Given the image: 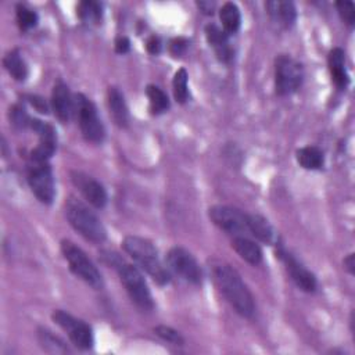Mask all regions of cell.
Instances as JSON below:
<instances>
[{
  "instance_id": "cell-31",
  "label": "cell",
  "mask_w": 355,
  "mask_h": 355,
  "mask_svg": "<svg viewBox=\"0 0 355 355\" xmlns=\"http://www.w3.org/2000/svg\"><path fill=\"white\" fill-rule=\"evenodd\" d=\"M10 119L18 128H29V123H31L32 118L26 114L24 107L17 104L12 108H10Z\"/></svg>"
},
{
  "instance_id": "cell-12",
  "label": "cell",
  "mask_w": 355,
  "mask_h": 355,
  "mask_svg": "<svg viewBox=\"0 0 355 355\" xmlns=\"http://www.w3.org/2000/svg\"><path fill=\"white\" fill-rule=\"evenodd\" d=\"M71 180L85 200L94 208H103L107 204L108 196L104 186L90 175L80 171H72Z\"/></svg>"
},
{
  "instance_id": "cell-36",
  "label": "cell",
  "mask_w": 355,
  "mask_h": 355,
  "mask_svg": "<svg viewBox=\"0 0 355 355\" xmlns=\"http://www.w3.org/2000/svg\"><path fill=\"white\" fill-rule=\"evenodd\" d=\"M29 103H31L39 112H43V114H47V112H49V107H47L46 101H44L42 97L29 96Z\"/></svg>"
},
{
  "instance_id": "cell-5",
  "label": "cell",
  "mask_w": 355,
  "mask_h": 355,
  "mask_svg": "<svg viewBox=\"0 0 355 355\" xmlns=\"http://www.w3.org/2000/svg\"><path fill=\"white\" fill-rule=\"evenodd\" d=\"M73 112L83 137L90 143H101L105 137V128L97 114L94 103L85 94L78 93L73 97Z\"/></svg>"
},
{
  "instance_id": "cell-17",
  "label": "cell",
  "mask_w": 355,
  "mask_h": 355,
  "mask_svg": "<svg viewBox=\"0 0 355 355\" xmlns=\"http://www.w3.org/2000/svg\"><path fill=\"white\" fill-rule=\"evenodd\" d=\"M107 104H108L110 115L115 122V125L119 128H126L129 123V110H128L125 97L118 87L115 86L108 87Z\"/></svg>"
},
{
  "instance_id": "cell-35",
  "label": "cell",
  "mask_w": 355,
  "mask_h": 355,
  "mask_svg": "<svg viewBox=\"0 0 355 355\" xmlns=\"http://www.w3.org/2000/svg\"><path fill=\"white\" fill-rule=\"evenodd\" d=\"M130 49V42L128 37L125 36H119L116 40H115V51L119 53V54H125L128 53Z\"/></svg>"
},
{
  "instance_id": "cell-37",
  "label": "cell",
  "mask_w": 355,
  "mask_h": 355,
  "mask_svg": "<svg viewBox=\"0 0 355 355\" xmlns=\"http://www.w3.org/2000/svg\"><path fill=\"white\" fill-rule=\"evenodd\" d=\"M197 6H198V8H200L204 14H212L214 10H215V3H214V1L201 0V1H197Z\"/></svg>"
},
{
  "instance_id": "cell-25",
  "label": "cell",
  "mask_w": 355,
  "mask_h": 355,
  "mask_svg": "<svg viewBox=\"0 0 355 355\" xmlns=\"http://www.w3.org/2000/svg\"><path fill=\"white\" fill-rule=\"evenodd\" d=\"M76 14L82 22L89 25H97L103 17L101 4L93 0L80 1L76 7Z\"/></svg>"
},
{
  "instance_id": "cell-11",
  "label": "cell",
  "mask_w": 355,
  "mask_h": 355,
  "mask_svg": "<svg viewBox=\"0 0 355 355\" xmlns=\"http://www.w3.org/2000/svg\"><path fill=\"white\" fill-rule=\"evenodd\" d=\"M208 215L211 220L222 230L229 234L239 236L248 232L247 214L237 208L227 205H214L209 208Z\"/></svg>"
},
{
  "instance_id": "cell-14",
  "label": "cell",
  "mask_w": 355,
  "mask_h": 355,
  "mask_svg": "<svg viewBox=\"0 0 355 355\" xmlns=\"http://www.w3.org/2000/svg\"><path fill=\"white\" fill-rule=\"evenodd\" d=\"M29 128L37 133L39 136V143L31 153L32 159H39V161H49L50 157L54 154L55 147H57V136L55 130L51 125L39 121V119H31Z\"/></svg>"
},
{
  "instance_id": "cell-20",
  "label": "cell",
  "mask_w": 355,
  "mask_h": 355,
  "mask_svg": "<svg viewBox=\"0 0 355 355\" xmlns=\"http://www.w3.org/2000/svg\"><path fill=\"white\" fill-rule=\"evenodd\" d=\"M232 247L240 255V258H243L245 262H248L254 266L259 265L262 262V250H261V247L255 241L250 240L248 237H245L243 234L233 236Z\"/></svg>"
},
{
  "instance_id": "cell-21",
  "label": "cell",
  "mask_w": 355,
  "mask_h": 355,
  "mask_svg": "<svg viewBox=\"0 0 355 355\" xmlns=\"http://www.w3.org/2000/svg\"><path fill=\"white\" fill-rule=\"evenodd\" d=\"M248 219V232L252 233L258 240L266 243V244H273L276 241V234L272 227V225L268 222L261 215L257 214H247Z\"/></svg>"
},
{
  "instance_id": "cell-38",
  "label": "cell",
  "mask_w": 355,
  "mask_h": 355,
  "mask_svg": "<svg viewBox=\"0 0 355 355\" xmlns=\"http://www.w3.org/2000/svg\"><path fill=\"white\" fill-rule=\"evenodd\" d=\"M344 268L347 269V272L349 275L355 273V258H354V254H349L348 257L344 258Z\"/></svg>"
},
{
  "instance_id": "cell-8",
  "label": "cell",
  "mask_w": 355,
  "mask_h": 355,
  "mask_svg": "<svg viewBox=\"0 0 355 355\" xmlns=\"http://www.w3.org/2000/svg\"><path fill=\"white\" fill-rule=\"evenodd\" d=\"M28 183L32 193L43 204H51L54 200V178L49 161L29 158L28 162Z\"/></svg>"
},
{
  "instance_id": "cell-22",
  "label": "cell",
  "mask_w": 355,
  "mask_h": 355,
  "mask_svg": "<svg viewBox=\"0 0 355 355\" xmlns=\"http://www.w3.org/2000/svg\"><path fill=\"white\" fill-rule=\"evenodd\" d=\"M297 162L305 169H320L324 164L323 151L316 146H306L297 151Z\"/></svg>"
},
{
  "instance_id": "cell-18",
  "label": "cell",
  "mask_w": 355,
  "mask_h": 355,
  "mask_svg": "<svg viewBox=\"0 0 355 355\" xmlns=\"http://www.w3.org/2000/svg\"><path fill=\"white\" fill-rule=\"evenodd\" d=\"M265 7L272 21L279 26L290 28L295 22L297 11L291 1L272 0V1H266Z\"/></svg>"
},
{
  "instance_id": "cell-30",
  "label": "cell",
  "mask_w": 355,
  "mask_h": 355,
  "mask_svg": "<svg viewBox=\"0 0 355 355\" xmlns=\"http://www.w3.org/2000/svg\"><path fill=\"white\" fill-rule=\"evenodd\" d=\"M154 333H155L159 338H162L164 341L171 343V344H173V345H183V344H184L183 336H182L178 330H175V329H172V327H169V326L158 324V326L154 327Z\"/></svg>"
},
{
  "instance_id": "cell-10",
  "label": "cell",
  "mask_w": 355,
  "mask_h": 355,
  "mask_svg": "<svg viewBox=\"0 0 355 355\" xmlns=\"http://www.w3.org/2000/svg\"><path fill=\"white\" fill-rule=\"evenodd\" d=\"M51 318H53L54 323L58 324L68 334L69 340L72 341V344L76 348L90 349L93 347V343H94L93 330L86 322L72 316L71 313H68L62 309L54 311Z\"/></svg>"
},
{
  "instance_id": "cell-32",
  "label": "cell",
  "mask_w": 355,
  "mask_h": 355,
  "mask_svg": "<svg viewBox=\"0 0 355 355\" xmlns=\"http://www.w3.org/2000/svg\"><path fill=\"white\" fill-rule=\"evenodd\" d=\"M336 7H337V11H338L341 19L347 25L352 26L355 24V7H354V3L352 1H337Z\"/></svg>"
},
{
  "instance_id": "cell-19",
  "label": "cell",
  "mask_w": 355,
  "mask_h": 355,
  "mask_svg": "<svg viewBox=\"0 0 355 355\" xmlns=\"http://www.w3.org/2000/svg\"><path fill=\"white\" fill-rule=\"evenodd\" d=\"M327 65L333 83L338 89H345L349 83V76L345 68V54L340 47H334L327 57Z\"/></svg>"
},
{
  "instance_id": "cell-34",
  "label": "cell",
  "mask_w": 355,
  "mask_h": 355,
  "mask_svg": "<svg viewBox=\"0 0 355 355\" xmlns=\"http://www.w3.org/2000/svg\"><path fill=\"white\" fill-rule=\"evenodd\" d=\"M146 47H147V51L150 54H158L161 51V47H162V43L159 40L158 36H150L147 39V43H146Z\"/></svg>"
},
{
  "instance_id": "cell-9",
  "label": "cell",
  "mask_w": 355,
  "mask_h": 355,
  "mask_svg": "<svg viewBox=\"0 0 355 355\" xmlns=\"http://www.w3.org/2000/svg\"><path fill=\"white\" fill-rule=\"evenodd\" d=\"M168 269L191 284L202 282V269L197 259L183 247H172L166 254Z\"/></svg>"
},
{
  "instance_id": "cell-16",
  "label": "cell",
  "mask_w": 355,
  "mask_h": 355,
  "mask_svg": "<svg viewBox=\"0 0 355 355\" xmlns=\"http://www.w3.org/2000/svg\"><path fill=\"white\" fill-rule=\"evenodd\" d=\"M205 37L209 46L215 50V54L219 61L230 62L233 60V50L229 44L227 33L215 24H208L205 26Z\"/></svg>"
},
{
  "instance_id": "cell-29",
  "label": "cell",
  "mask_w": 355,
  "mask_h": 355,
  "mask_svg": "<svg viewBox=\"0 0 355 355\" xmlns=\"http://www.w3.org/2000/svg\"><path fill=\"white\" fill-rule=\"evenodd\" d=\"M15 11H17L15 12L17 22L21 31H28L37 24V14L32 8L26 7L25 4H18Z\"/></svg>"
},
{
  "instance_id": "cell-28",
  "label": "cell",
  "mask_w": 355,
  "mask_h": 355,
  "mask_svg": "<svg viewBox=\"0 0 355 355\" xmlns=\"http://www.w3.org/2000/svg\"><path fill=\"white\" fill-rule=\"evenodd\" d=\"M187 71L184 68H180L176 71L172 86H173V96L175 100L180 104L186 103L189 100V89H187Z\"/></svg>"
},
{
  "instance_id": "cell-7",
  "label": "cell",
  "mask_w": 355,
  "mask_h": 355,
  "mask_svg": "<svg viewBox=\"0 0 355 355\" xmlns=\"http://www.w3.org/2000/svg\"><path fill=\"white\" fill-rule=\"evenodd\" d=\"M304 80L301 62L287 54H280L275 61V87L279 96H288L297 92Z\"/></svg>"
},
{
  "instance_id": "cell-6",
  "label": "cell",
  "mask_w": 355,
  "mask_h": 355,
  "mask_svg": "<svg viewBox=\"0 0 355 355\" xmlns=\"http://www.w3.org/2000/svg\"><path fill=\"white\" fill-rule=\"evenodd\" d=\"M61 252L65 261L68 262L71 272L75 276L82 279L86 284L92 286L93 288L98 290L103 287V277L98 269L94 266V263L87 258V255L79 247H76L72 241L62 240Z\"/></svg>"
},
{
  "instance_id": "cell-1",
  "label": "cell",
  "mask_w": 355,
  "mask_h": 355,
  "mask_svg": "<svg viewBox=\"0 0 355 355\" xmlns=\"http://www.w3.org/2000/svg\"><path fill=\"white\" fill-rule=\"evenodd\" d=\"M212 276L219 291L234 311L244 318H251L255 312L254 297L237 270L229 263L216 262L212 265Z\"/></svg>"
},
{
  "instance_id": "cell-3",
  "label": "cell",
  "mask_w": 355,
  "mask_h": 355,
  "mask_svg": "<svg viewBox=\"0 0 355 355\" xmlns=\"http://www.w3.org/2000/svg\"><path fill=\"white\" fill-rule=\"evenodd\" d=\"M105 259L118 270L121 283L123 284L128 295L136 304V306H139L143 311H151L154 308V301L139 268L126 263L114 252H108L105 255Z\"/></svg>"
},
{
  "instance_id": "cell-15",
  "label": "cell",
  "mask_w": 355,
  "mask_h": 355,
  "mask_svg": "<svg viewBox=\"0 0 355 355\" xmlns=\"http://www.w3.org/2000/svg\"><path fill=\"white\" fill-rule=\"evenodd\" d=\"M51 108L54 115L61 122H68L73 114V98L71 96L69 87L58 80L51 92Z\"/></svg>"
},
{
  "instance_id": "cell-26",
  "label": "cell",
  "mask_w": 355,
  "mask_h": 355,
  "mask_svg": "<svg viewBox=\"0 0 355 355\" xmlns=\"http://www.w3.org/2000/svg\"><path fill=\"white\" fill-rule=\"evenodd\" d=\"M37 340H39L42 348L46 352H50V354H67V352H71L69 348L65 345V343L60 337L53 334L50 330H47V329H39L37 330Z\"/></svg>"
},
{
  "instance_id": "cell-13",
  "label": "cell",
  "mask_w": 355,
  "mask_h": 355,
  "mask_svg": "<svg viewBox=\"0 0 355 355\" xmlns=\"http://www.w3.org/2000/svg\"><path fill=\"white\" fill-rule=\"evenodd\" d=\"M277 255L284 263L287 273L290 275L291 280L297 284L298 288L306 293H313L316 290L318 283L315 275L311 270H308L293 254H290L284 248H279Z\"/></svg>"
},
{
  "instance_id": "cell-23",
  "label": "cell",
  "mask_w": 355,
  "mask_h": 355,
  "mask_svg": "<svg viewBox=\"0 0 355 355\" xmlns=\"http://www.w3.org/2000/svg\"><path fill=\"white\" fill-rule=\"evenodd\" d=\"M219 18L222 22V29L229 33H236L241 24V14L234 3H225L219 10Z\"/></svg>"
},
{
  "instance_id": "cell-2",
  "label": "cell",
  "mask_w": 355,
  "mask_h": 355,
  "mask_svg": "<svg viewBox=\"0 0 355 355\" xmlns=\"http://www.w3.org/2000/svg\"><path fill=\"white\" fill-rule=\"evenodd\" d=\"M122 247L136 261V263L154 279V282L158 284L169 283V269L159 261L158 251L150 240L139 236H126Z\"/></svg>"
},
{
  "instance_id": "cell-24",
  "label": "cell",
  "mask_w": 355,
  "mask_h": 355,
  "mask_svg": "<svg viewBox=\"0 0 355 355\" xmlns=\"http://www.w3.org/2000/svg\"><path fill=\"white\" fill-rule=\"evenodd\" d=\"M4 68L15 80H25L28 76V65L18 50L8 51L3 58Z\"/></svg>"
},
{
  "instance_id": "cell-33",
  "label": "cell",
  "mask_w": 355,
  "mask_h": 355,
  "mask_svg": "<svg viewBox=\"0 0 355 355\" xmlns=\"http://www.w3.org/2000/svg\"><path fill=\"white\" fill-rule=\"evenodd\" d=\"M187 47H189V40L184 37H175L169 43V51L175 57L183 55L186 53Z\"/></svg>"
},
{
  "instance_id": "cell-27",
  "label": "cell",
  "mask_w": 355,
  "mask_h": 355,
  "mask_svg": "<svg viewBox=\"0 0 355 355\" xmlns=\"http://www.w3.org/2000/svg\"><path fill=\"white\" fill-rule=\"evenodd\" d=\"M146 94L148 97V103H150V111L153 114H162L169 108V98L166 96V93L159 89L155 85H148L146 89Z\"/></svg>"
},
{
  "instance_id": "cell-4",
  "label": "cell",
  "mask_w": 355,
  "mask_h": 355,
  "mask_svg": "<svg viewBox=\"0 0 355 355\" xmlns=\"http://www.w3.org/2000/svg\"><path fill=\"white\" fill-rule=\"evenodd\" d=\"M65 216L69 225L86 240L103 243L107 239V230L98 216L80 200L69 197L65 201Z\"/></svg>"
}]
</instances>
